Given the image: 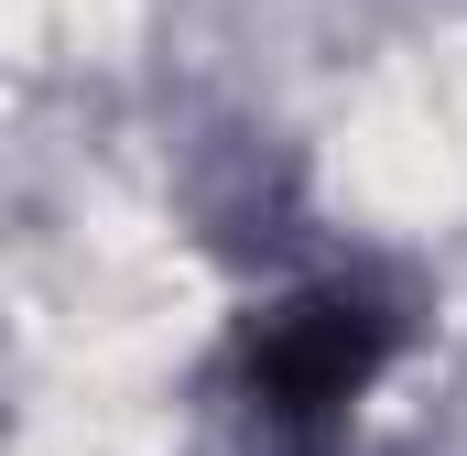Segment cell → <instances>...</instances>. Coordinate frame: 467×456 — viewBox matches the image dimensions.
Returning a JSON list of instances; mask_svg holds the SVG:
<instances>
[{"label": "cell", "mask_w": 467, "mask_h": 456, "mask_svg": "<svg viewBox=\"0 0 467 456\" xmlns=\"http://www.w3.org/2000/svg\"><path fill=\"white\" fill-rule=\"evenodd\" d=\"M250 369H261V391L283 402V413H327V402H348L358 380L380 369V316L348 305V294H316V305H283L261 347H250Z\"/></svg>", "instance_id": "1"}]
</instances>
